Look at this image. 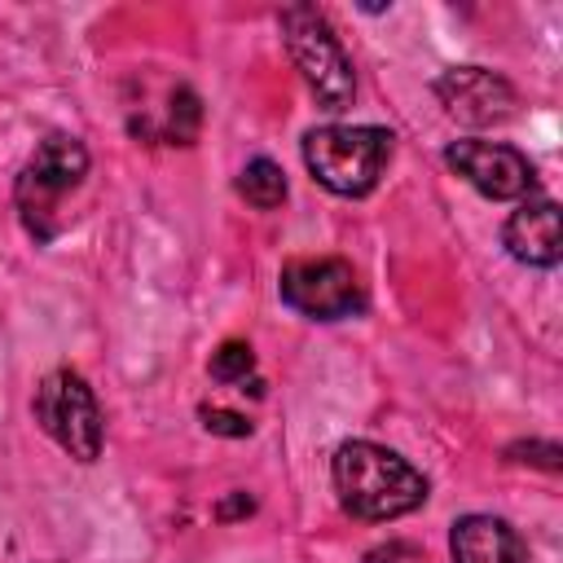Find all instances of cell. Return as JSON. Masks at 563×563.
Instances as JSON below:
<instances>
[{
  "label": "cell",
  "instance_id": "cell-10",
  "mask_svg": "<svg viewBox=\"0 0 563 563\" xmlns=\"http://www.w3.org/2000/svg\"><path fill=\"white\" fill-rule=\"evenodd\" d=\"M453 563H528L523 537L497 515H462L449 532Z\"/></svg>",
  "mask_w": 563,
  "mask_h": 563
},
{
  "label": "cell",
  "instance_id": "cell-15",
  "mask_svg": "<svg viewBox=\"0 0 563 563\" xmlns=\"http://www.w3.org/2000/svg\"><path fill=\"white\" fill-rule=\"evenodd\" d=\"M506 453H528V457H519V462H537V466H545V471H559V444H510Z\"/></svg>",
  "mask_w": 563,
  "mask_h": 563
},
{
  "label": "cell",
  "instance_id": "cell-3",
  "mask_svg": "<svg viewBox=\"0 0 563 563\" xmlns=\"http://www.w3.org/2000/svg\"><path fill=\"white\" fill-rule=\"evenodd\" d=\"M277 22H282L286 53L303 75V84L312 88V97L321 101V110H347L356 97V75L325 13L312 4H286Z\"/></svg>",
  "mask_w": 563,
  "mask_h": 563
},
{
  "label": "cell",
  "instance_id": "cell-1",
  "mask_svg": "<svg viewBox=\"0 0 563 563\" xmlns=\"http://www.w3.org/2000/svg\"><path fill=\"white\" fill-rule=\"evenodd\" d=\"M330 475H334V493H339L343 510L365 523L400 519L427 501V479L400 453H391L374 440L339 444Z\"/></svg>",
  "mask_w": 563,
  "mask_h": 563
},
{
  "label": "cell",
  "instance_id": "cell-12",
  "mask_svg": "<svg viewBox=\"0 0 563 563\" xmlns=\"http://www.w3.org/2000/svg\"><path fill=\"white\" fill-rule=\"evenodd\" d=\"M207 369H211V378H216V383H242V391L251 387L255 396L264 391V383H260V378H251V383H246V374L255 369V352H251L246 343H238V339L220 343V352H211V365H207Z\"/></svg>",
  "mask_w": 563,
  "mask_h": 563
},
{
  "label": "cell",
  "instance_id": "cell-4",
  "mask_svg": "<svg viewBox=\"0 0 563 563\" xmlns=\"http://www.w3.org/2000/svg\"><path fill=\"white\" fill-rule=\"evenodd\" d=\"M88 176V150L79 136H44L40 150L31 154V163L22 167L18 185H13V202L22 211V224L35 242H48L57 233V211L62 198L75 194Z\"/></svg>",
  "mask_w": 563,
  "mask_h": 563
},
{
  "label": "cell",
  "instance_id": "cell-6",
  "mask_svg": "<svg viewBox=\"0 0 563 563\" xmlns=\"http://www.w3.org/2000/svg\"><path fill=\"white\" fill-rule=\"evenodd\" d=\"M282 303H290L295 312L312 317V321H339L361 312V282L352 273L347 260L321 255V260H290L277 277Z\"/></svg>",
  "mask_w": 563,
  "mask_h": 563
},
{
  "label": "cell",
  "instance_id": "cell-9",
  "mask_svg": "<svg viewBox=\"0 0 563 563\" xmlns=\"http://www.w3.org/2000/svg\"><path fill=\"white\" fill-rule=\"evenodd\" d=\"M501 242L506 251L528 264V268H554L559 264V202L554 198H537V202H523L506 229H501Z\"/></svg>",
  "mask_w": 563,
  "mask_h": 563
},
{
  "label": "cell",
  "instance_id": "cell-2",
  "mask_svg": "<svg viewBox=\"0 0 563 563\" xmlns=\"http://www.w3.org/2000/svg\"><path fill=\"white\" fill-rule=\"evenodd\" d=\"M387 158H391V132L374 123H356V128L325 123L303 136L308 172L317 176V185H325L339 198H365L378 185Z\"/></svg>",
  "mask_w": 563,
  "mask_h": 563
},
{
  "label": "cell",
  "instance_id": "cell-7",
  "mask_svg": "<svg viewBox=\"0 0 563 563\" xmlns=\"http://www.w3.org/2000/svg\"><path fill=\"white\" fill-rule=\"evenodd\" d=\"M444 163H449L466 185H475L484 198H497V202L523 198V194H532V185H537L532 163H528L515 145H501V141H453V145L444 150Z\"/></svg>",
  "mask_w": 563,
  "mask_h": 563
},
{
  "label": "cell",
  "instance_id": "cell-8",
  "mask_svg": "<svg viewBox=\"0 0 563 563\" xmlns=\"http://www.w3.org/2000/svg\"><path fill=\"white\" fill-rule=\"evenodd\" d=\"M435 97H440L444 114L466 123V128H497L519 106L515 88L484 66H449L435 79Z\"/></svg>",
  "mask_w": 563,
  "mask_h": 563
},
{
  "label": "cell",
  "instance_id": "cell-5",
  "mask_svg": "<svg viewBox=\"0 0 563 563\" xmlns=\"http://www.w3.org/2000/svg\"><path fill=\"white\" fill-rule=\"evenodd\" d=\"M35 422L48 440H57L75 462H97L101 453V409L84 374L53 369L35 387Z\"/></svg>",
  "mask_w": 563,
  "mask_h": 563
},
{
  "label": "cell",
  "instance_id": "cell-14",
  "mask_svg": "<svg viewBox=\"0 0 563 563\" xmlns=\"http://www.w3.org/2000/svg\"><path fill=\"white\" fill-rule=\"evenodd\" d=\"M198 418H202V427H207L211 435H229V440H242V435H251V422H246L242 413H233V409H216V405H202V409H198Z\"/></svg>",
  "mask_w": 563,
  "mask_h": 563
},
{
  "label": "cell",
  "instance_id": "cell-13",
  "mask_svg": "<svg viewBox=\"0 0 563 563\" xmlns=\"http://www.w3.org/2000/svg\"><path fill=\"white\" fill-rule=\"evenodd\" d=\"M198 119H202L198 97H194L189 88H176V92H172V123H167V136H172L176 145H189L194 132H198Z\"/></svg>",
  "mask_w": 563,
  "mask_h": 563
},
{
  "label": "cell",
  "instance_id": "cell-16",
  "mask_svg": "<svg viewBox=\"0 0 563 563\" xmlns=\"http://www.w3.org/2000/svg\"><path fill=\"white\" fill-rule=\"evenodd\" d=\"M251 510H255V501L246 493H233V497H224L216 506V519H238V515H251Z\"/></svg>",
  "mask_w": 563,
  "mask_h": 563
},
{
  "label": "cell",
  "instance_id": "cell-11",
  "mask_svg": "<svg viewBox=\"0 0 563 563\" xmlns=\"http://www.w3.org/2000/svg\"><path fill=\"white\" fill-rule=\"evenodd\" d=\"M238 194H242L251 207L273 211V207H282V198H286V172H282L273 158H251V163L238 172Z\"/></svg>",
  "mask_w": 563,
  "mask_h": 563
}]
</instances>
